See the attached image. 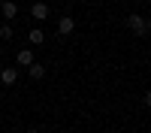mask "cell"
Wrapping results in <instances>:
<instances>
[{
	"instance_id": "6da1fadb",
	"label": "cell",
	"mask_w": 151,
	"mask_h": 133,
	"mask_svg": "<svg viewBox=\"0 0 151 133\" xmlns=\"http://www.w3.org/2000/svg\"><path fill=\"white\" fill-rule=\"evenodd\" d=\"M127 27L133 30V36L142 40V36H148V18L139 15V12H130V15H127Z\"/></svg>"
},
{
	"instance_id": "7a4b0ae2",
	"label": "cell",
	"mask_w": 151,
	"mask_h": 133,
	"mask_svg": "<svg viewBox=\"0 0 151 133\" xmlns=\"http://www.w3.org/2000/svg\"><path fill=\"white\" fill-rule=\"evenodd\" d=\"M18 79H21V70L18 67H0V85H3V88L18 85Z\"/></svg>"
},
{
	"instance_id": "3957f363",
	"label": "cell",
	"mask_w": 151,
	"mask_h": 133,
	"mask_svg": "<svg viewBox=\"0 0 151 133\" xmlns=\"http://www.w3.org/2000/svg\"><path fill=\"white\" fill-rule=\"evenodd\" d=\"M27 12H30V18H33L36 24H40V21H45L48 15H52V9H48V3H42V0H33Z\"/></svg>"
},
{
	"instance_id": "277c9868",
	"label": "cell",
	"mask_w": 151,
	"mask_h": 133,
	"mask_svg": "<svg viewBox=\"0 0 151 133\" xmlns=\"http://www.w3.org/2000/svg\"><path fill=\"white\" fill-rule=\"evenodd\" d=\"M33 60H36V55H33V48H30V45H24L21 52L15 55V67H18V70H27V67L33 64Z\"/></svg>"
},
{
	"instance_id": "5b68a950",
	"label": "cell",
	"mask_w": 151,
	"mask_h": 133,
	"mask_svg": "<svg viewBox=\"0 0 151 133\" xmlns=\"http://www.w3.org/2000/svg\"><path fill=\"white\" fill-rule=\"evenodd\" d=\"M0 15H3V21H15L18 18V3L15 0H3V3H0Z\"/></svg>"
},
{
	"instance_id": "8992f818",
	"label": "cell",
	"mask_w": 151,
	"mask_h": 133,
	"mask_svg": "<svg viewBox=\"0 0 151 133\" xmlns=\"http://www.w3.org/2000/svg\"><path fill=\"white\" fill-rule=\"evenodd\" d=\"M42 42H45V30L36 24V27H30V30H27V45L33 48V45H42Z\"/></svg>"
},
{
	"instance_id": "52a82bcc",
	"label": "cell",
	"mask_w": 151,
	"mask_h": 133,
	"mask_svg": "<svg viewBox=\"0 0 151 133\" xmlns=\"http://www.w3.org/2000/svg\"><path fill=\"white\" fill-rule=\"evenodd\" d=\"M73 30H76V21H73L70 15H60V18H58V36H70Z\"/></svg>"
},
{
	"instance_id": "ba28073f",
	"label": "cell",
	"mask_w": 151,
	"mask_h": 133,
	"mask_svg": "<svg viewBox=\"0 0 151 133\" xmlns=\"http://www.w3.org/2000/svg\"><path fill=\"white\" fill-rule=\"evenodd\" d=\"M27 76H30L33 82H42V79H45V64H40V60H33V64L27 67Z\"/></svg>"
},
{
	"instance_id": "9c48e42d",
	"label": "cell",
	"mask_w": 151,
	"mask_h": 133,
	"mask_svg": "<svg viewBox=\"0 0 151 133\" xmlns=\"http://www.w3.org/2000/svg\"><path fill=\"white\" fill-rule=\"evenodd\" d=\"M12 36H15V27H12L9 21H3V24H0V40H3V42H12Z\"/></svg>"
},
{
	"instance_id": "30bf717a",
	"label": "cell",
	"mask_w": 151,
	"mask_h": 133,
	"mask_svg": "<svg viewBox=\"0 0 151 133\" xmlns=\"http://www.w3.org/2000/svg\"><path fill=\"white\" fill-rule=\"evenodd\" d=\"M24 133H40V130H36V127H27V130H24Z\"/></svg>"
},
{
	"instance_id": "8fae6325",
	"label": "cell",
	"mask_w": 151,
	"mask_h": 133,
	"mask_svg": "<svg viewBox=\"0 0 151 133\" xmlns=\"http://www.w3.org/2000/svg\"><path fill=\"white\" fill-rule=\"evenodd\" d=\"M67 3H76V0H67Z\"/></svg>"
}]
</instances>
